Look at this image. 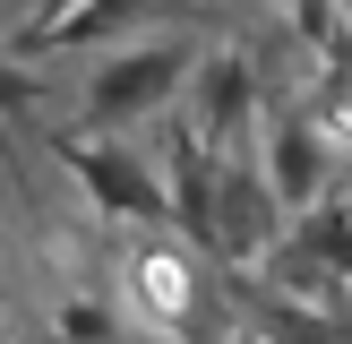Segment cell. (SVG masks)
<instances>
[{"label":"cell","mask_w":352,"mask_h":344,"mask_svg":"<svg viewBox=\"0 0 352 344\" xmlns=\"http://www.w3.org/2000/svg\"><path fill=\"white\" fill-rule=\"evenodd\" d=\"M189 69H198V52L189 43H138V52H120V61H103L95 78H86V120L95 129H120V120H146V112H164L172 95L189 86Z\"/></svg>","instance_id":"cell-1"},{"label":"cell","mask_w":352,"mask_h":344,"mask_svg":"<svg viewBox=\"0 0 352 344\" xmlns=\"http://www.w3.org/2000/svg\"><path fill=\"white\" fill-rule=\"evenodd\" d=\"M275 224H284V198H275V181L258 164H223V181H215V224H206V250L215 258H232V267H250V258H267L275 250Z\"/></svg>","instance_id":"cell-2"},{"label":"cell","mask_w":352,"mask_h":344,"mask_svg":"<svg viewBox=\"0 0 352 344\" xmlns=\"http://www.w3.org/2000/svg\"><path fill=\"white\" fill-rule=\"evenodd\" d=\"M138 9H155V0H78L69 17H52V26H34V43H103V34H120Z\"/></svg>","instance_id":"cell-8"},{"label":"cell","mask_w":352,"mask_h":344,"mask_svg":"<svg viewBox=\"0 0 352 344\" xmlns=\"http://www.w3.org/2000/svg\"><path fill=\"white\" fill-rule=\"evenodd\" d=\"M344 26H352V0H344Z\"/></svg>","instance_id":"cell-11"},{"label":"cell","mask_w":352,"mask_h":344,"mask_svg":"<svg viewBox=\"0 0 352 344\" xmlns=\"http://www.w3.org/2000/svg\"><path fill=\"white\" fill-rule=\"evenodd\" d=\"M69 172L86 181V198H95L112 224H172V189L155 181V164H138V155L112 147V138L78 147V155H69Z\"/></svg>","instance_id":"cell-3"},{"label":"cell","mask_w":352,"mask_h":344,"mask_svg":"<svg viewBox=\"0 0 352 344\" xmlns=\"http://www.w3.org/2000/svg\"><path fill=\"white\" fill-rule=\"evenodd\" d=\"M284 267H301V275H352V215L344 206H309V215L292 224Z\"/></svg>","instance_id":"cell-6"},{"label":"cell","mask_w":352,"mask_h":344,"mask_svg":"<svg viewBox=\"0 0 352 344\" xmlns=\"http://www.w3.org/2000/svg\"><path fill=\"white\" fill-rule=\"evenodd\" d=\"M292 17H301V34H309V43H336V17H344V0H292Z\"/></svg>","instance_id":"cell-10"},{"label":"cell","mask_w":352,"mask_h":344,"mask_svg":"<svg viewBox=\"0 0 352 344\" xmlns=\"http://www.w3.org/2000/svg\"><path fill=\"white\" fill-rule=\"evenodd\" d=\"M267 181H275L284 206H309V198H318V138H309V120L284 112L267 129Z\"/></svg>","instance_id":"cell-5"},{"label":"cell","mask_w":352,"mask_h":344,"mask_svg":"<svg viewBox=\"0 0 352 344\" xmlns=\"http://www.w3.org/2000/svg\"><path fill=\"white\" fill-rule=\"evenodd\" d=\"M129 292H138V310L164 319V327H181L189 301H198V292H189V267H181L172 250H138V258H129Z\"/></svg>","instance_id":"cell-7"},{"label":"cell","mask_w":352,"mask_h":344,"mask_svg":"<svg viewBox=\"0 0 352 344\" xmlns=\"http://www.w3.org/2000/svg\"><path fill=\"white\" fill-rule=\"evenodd\" d=\"M189 78H198V129L206 138H241V120H250V61H241V52H206L198 69H189Z\"/></svg>","instance_id":"cell-4"},{"label":"cell","mask_w":352,"mask_h":344,"mask_svg":"<svg viewBox=\"0 0 352 344\" xmlns=\"http://www.w3.org/2000/svg\"><path fill=\"white\" fill-rule=\"evenodd\" d=\"M250 319H258V336H267V344H344L327 319H309V310H284V301H250Z\"/></svg>","instance_id":"cell-9"}]
</instances>
